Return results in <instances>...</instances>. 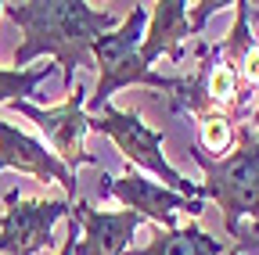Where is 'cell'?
<instances>
[{
	"label": "cell",
	"mask_w": 259,
	"mask_h": 255,
	"mask_svg": "<svg viewBox=\"0 0 259 255\" xmlns=\"http://www.w3.org/2000/svg\"><path fill=\"white\" fill-rule=\"evenodd\" d=\"M187 158H194L202 169V201H216L223 212V230L234 237L241 219L252 216L259 223V133L248 122L238 126V137L231 155L209 158L198 147H191Z\"/></svg>",
	"instance_id": "obj_3"
},
{
	"label": "cell",
	"mask_w": 259,
	"mask_h": 255,
	"mask_svg": "<svg viewBox=\"0 0 259 255\" xmlns=\"http://www.w3.org/2000/svg\"><path fill=\"white\" fill-rule=\"evenodd\" d=\"M4 18H11L22 33L15 47V65L29 69L36 58H54L65 72V93L76 90V72L94 69V43L115 29V15L108 8H94L87 0H25V4H4Z\"/></svg>",
	"instance_id": "obj_1"
},
{
	"label": "cell",
	"mask_w": 259,
	"mask_h": 255,
	"mask_svg": "<svg viewBox=\"0 0 259 255\" xmlns=\"http://www.w3.org/2000/svg\"><path fill=\"white\" fill-rule=\"evenodd\" d=\"M231 255H238V251H231Z\"/></svg>",
	"instance_id": "obj_20"
},
{
	"label": "cell",
	"mask_w": 259,
	"mask_h": 255,
	"mask_svg": "<svg viewBox=\"0 0 259 255\" xmlns=\"http://www.w3.org/2000/svg\"><path fill=\"white\" fill-rule=\"evenodd\" d=\"M72 201L65 198H22L18 190L4 194L0 216V255H36L54 248V223L69 219Z\"/></svg>",
	"instance_id": "obj_6"
},
{
	"label": "cell",
	"mask_w": 259,
	"mask_h": 255,
	"mask_svg": "<svg viewBox=\"0 0 259 255\" xmlns=\"http://www.w3.org/2000/svg\"><path fill=\"white\" fill-rule=\"evenodd\" d=\"M144 25H148V4H134L115 29H108L105 36H97V43H94L97 86H94V93H87V105H83L87 115H94L97 108L112 105V93H119L126 86L162 90L166 101H169V108L177 105L180 90H184V76H162V72H155L144 61V54H141Z\"/></svg>",
	"instance_id": "obj_2"
},
{
	"label": "cell",
	"mask_w": 259,
	"mask_h": 255,
	"mask_svg": "<svg viewBox=\"0 0 259 255\" xmlns=\"http://www.w3.org/2000/svg\"><path fill=\"white\" fill-rule=\"evenodd\" d=\"M87 86L76 83L72 93H65L61 105H32V101H11L8 108L25 115L29 122L40 126V133L51 140V151L58 155V162L76 173L79 166H101L97 155L87 151V133H90V115H87Z\"/></svg>",
	"instance_id": "obj_5"
},
{
	"label": "cell",
	"mask_w": 259,
	"mask_h": 255,
	"mask_svg": "<svg viewBox=\"0 0 259 255\" xmlns=\"http://www.w3.org/2000/svg\"><path fill=\"white\" fill-rule=\"evenodd\" d=\"M238 255H259V223H252V227H238Z\"/></svg>",
	"instance_id": "obj_15"
},
{
	"label": "cell",
	"mask_w": 259,
	"mask_h": 255,
	"mask_svg": "<svg viewBox=\"0 0 259 255\" xmlns=\"http://www.w3.org/2000/svg\"><path fill=\"white\" fill-rule=\"evenodd\" d=\"M231 8L227 0H202V4H187V0H158V4H148V25H144V40H141V54L148 65L166 54L169 61H184V43L191 36H202L205 22Z\"/></svg>",
	"instance_id": "obj_7"
},
{
	"label": "cell",
	"mask_w": 259,
	"mask_h": 255,
	"mask_svg": "<svg viewBox=\"0 0 259 255\" xmlns=\"http://www.w3.org/2000/svg\"><path fill=\"white\" fill-rule=\"evenodd\" d=\"M4 169L25 173L32 180H40V183H61L65 187V201L79 198L76 173L65 169L58 162V155L44 140H36L32 133H25V130H18V126L0 119V173H4Z\"/></svg>",
	"instance_id": "obj_9"
},
{
	"label": "cell",
	"mask_w": 259,
	"mask_h": 255,
	"mask_svg": "<svg viewBox=\"0 0 259 255\" xmlns=\"http://www.w3.org/2000/svg\"><path fill=\"white\" fill-rule=\"evenodd\" d=\"M126 255H223V241L205 234L198 219H191L187 227L155 230V237L144 248H130Z\"/></svg>",
	"instance_id": "obj_12"
},
{
	"label": "cell",
	"mask_w": 259,
	"mask_h": 255,
	"mask_svg": "<svg viewBox=\"0 0 259 255\" xmlns=\"http://www.w3.org/2000/svg\"><path fill=\"white\" fill-rule=\"evenodd\" d=\"M69 216L79 227V241H76L72 255H126L137 227L144 223L137 212H130V209L101 212V209H94L87 198H76Z\"/></svg>",
	"instance_id": "obj_10"
},
{
	"label": "cell",
	"mask_w": 259,
	"mask_h": 255,
	"mask_svg": "<svg viewBox=\"0 0 259 255\" xmlns=\"http://www.w3.org/2000/svg\"><path fill=\"white\" fill-rule=\"evenodd\" d=\"M76 237H79V227H76V219L69 216V237H65V241L58 244V255H72V248H76Z\"/></svg>",
	"instance_id": "obj_16"
},
{
	"label": "cell",
	"mask_w": 259,
	"mask_h": 255,
	"mask_svg": "<svg viewBox=\"0 0 259 255\" xmlns=\"http://www.w3.org/2000/svg\"><path fill=\"white\" fill-rule=\"evenodd\" d=\"M231 8H234L231 33L216 43V50L234 69V76L241 83V101L252 108V101L259 97V43L252 36V25H248V0H234Z\"/></svg>",
	"instance_id": "obj_11"
},
{
	"label": "cell",
	"mask_w": 259,
	"mask_h": 255,
	"mask_svg": "<svg viewBox=\"0 0 259 255\" xmlns=\"http://www.w3.org/2000/svg\"><path fill=\"white\" fill-rule=\"evenodd\" d=\"M248 126H252V130H255V133H259V105H255V108L248 112Z\"/></svg>",
	"instance_id": "obj_17"
},
{
	"label": "cell",
	"mask_w": 259,
	"mask_h": 255,
	"mask_svg": "<svg viewBox=\"0 0 259 255\" xmlns=\"http://www.w3.org/2000/svg\"><path fill=\"white\" fill-rule=\"evenodd\" d=\"M234 137H238V126L227 115H205V119L194 122V147H198L202 155H209V158L231 155Z\"/></svg>",
	"instance_id": "obj_14"
},
{
	"label": "cell",
	"mask_w": 259,
	"mask_h": 255,
	"mask_svg": "<svg viewBox=\"0 0 259 255\" xmlns=\"http://www.w3.org/2000/svg\"><path fill=\"white\" fill-rule=\"evenodd\" d=\"M90 133H105L119 155L126 158V169H148L155 176H162V187L177 190L184 198H198L202 201V183H191L184 180L162 155V144H166V133L162 130H151V126L141 119L137 108H115V105H105L90 115Z\"/></svg>",
	"instance_id": "obj_4"
},
{
	"label": "cell",
	"mask_w": 259,
	"mask_h": 255,
	"mask_svg": "<svg viewBox=\"0 0 259 255\" xmlns=\"http://www.w3.org/2000/svg\"><path fill=\"white\" fill-rule=\"evenodd\" d=\"M101 198H115V201H122V209L137 212L141 219H155L158 230H173L177 227V212H187L191 219H198L205 212V201L184 198L177 190L148 180L137 169H126L122 176L101 173Z\"/></svg>",
	"instance_id": "obj_8"
},
{
	"label": "cell",
	"mask_w": 259,
	"mask_h": 255,
	"mask_svg": "<svg viewBox=\"0 0 259 255\" xmlns=\"http://www.w3.org/2000/svg\"><path fill=\"white\" fill-rule=\"evenodd\" d=\"M0 18H4V0H0Z\"/></svg>",
	"instance_id": "obj_19"
},
{
	"label": "cell",
	"mask_w": 259,
	"mask_h": 255,
	"mask_svg": "<svg viewBox=\"0 0 259 255\" xmlns=\"http://www.w3.org/2000/svg\"><path fill=\"white\" fill-rule=\"evenodd\" d=\"M252 18L259 22V0H255V4H248V22H252Z\"/></svg>",
	"instance_id": "obj_18"
},
{
	"label": "cell",
	"mask_w": 259,
	"mask_h": 255,
	"mask_svg": "<svg viewBox=\"0 0 259 255\" xmlns=\"http://www.w3.org/2000/svg\"><path fill=\"white\" fill-rule=\"evenodd\" d=\"M58 65H32V69H0V105L11 101H32L40 97V83L47 76H54Z\"/></svg>",
	"instance_id": "obj_13"
}]
</instances>
